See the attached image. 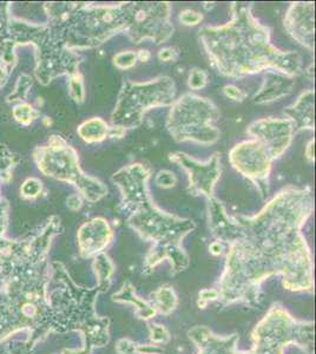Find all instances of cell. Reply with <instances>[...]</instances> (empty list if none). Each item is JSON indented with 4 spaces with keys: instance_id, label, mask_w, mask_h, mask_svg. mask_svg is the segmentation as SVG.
Wrapping results in <instances>:
<instances>
[{
    "instance_id": "1",
    "label": "cell",
    "mask_w": 316,
    "mask_h": 354,
    "mask_svg": "<svg viewBox=\"0 0 316 354\" xmlns=\"http://www.w3.org/2000/svg\"><path fill=\"white\" fill-rule=\"evenodd\" d=\"M314 212L309 187L280 190L254 216H236L240 223L229 243L225 266L212 290L221 306L257 307L267 279L281 275L292 292H313V258L302 228Z\"/></svg>"
},
{
    "instance_id": "2",
    "label": "cell",
    "mask_w": 316,
    "mask_h": 354,
    "mask_svg": "<svg viewBox=\"0 0 316 354\" xmlns=\"http://www.w3.org/2000/svg\"><path fill=\"white\" fill-rule=\"evenodd\" d=\"M62 221L51 216L19 240H0V342L28 330L26 342L53 332V307L48 288L53 279L48 252L62 233Z\"/></svg>"
},
{
    "instance_id": "3",
    "label": "cell",
    "mask_w": 316,
    "mask_h": 354,
    "mask_svg": "<svg viewBox=\"0 0 316 354\" xmlns=\"http://www.w3.org/2000/svg\"><path fill=\"white\" fill-rule=\"evenodd\" d=\"M252 5L232 3V18L220 26H203L198 39L212 64L225 77L241 78L275 71L295 77L302 71V58L272 44L270 28L254 17Z\"/></svg>"
},
{
    "instance_id": "4",
    "label": "cell",
    "mask_w": 316,
    "mask_h": 354,
    "mask_svg": "<svg viewBox=\"0 0 316 354\" xmlns=\"http://www.w3.org/2000/svg\"><path fill=\"white\" fill-rule=\"evenodd\" d=\"M150 177L151 170L147 165L132 163L120 168L111 180L120 189V205L127 213L129 227L151 245L145 255L143 273H151L160 262L168 260L171 273L176 275L190 265L182 242L196 228V223L157 207L149 192Z\"/></svg>"
},
{
    "instance_id": "5",
    "label": "cell",
    "mask_w": 316,
    "mask_h": 354,
    "mask_svg": "<svg viewBox=\"0 0 316 354\" xmlns=\"http://www.w3.org/2000/svg\"><path fill=\"white\" fill-rule=\"evenodd\" d=\"M189 338L196 345L197 354H286L297 347L314 354V322L292 318L280 302L274 304L252 333V350L237 348L239 335L222 337L208 327L196 326L189 330Z\"/></svg>"
},
{
    "instance_id": "6",
    "label": "cell",
    "mask_w": 316,
    "mask_h": 354,
    "mask_svg": "<svg viewBox=\"0 0 316 354\" xmlns=\"http://www.w3.org/2000/svg\"><path fill=\"white\" fill-rule=\"evenodd\" d=\"M44 8L51 32L71 51L98 48L128 30V3H46Z\"/></svg>"
},
{
    "instance_id": "7",
    "label": "cell",
    "mask_w": 316,
    "mask_h": 354,
    "mask_svg": "<svg viewBox=\"0 0 316 354\" xmlns=\"http://www.w3.org/2000/svg\"><path fill=\"white\" fill-rule=\"evenodd\" d=\"M10 39L16 45L32 44L36 48L37 80L48 85L60 76H73L80 73L82 56L65 48L51 32L48 24H30L11 18Z\"/></svg>"
},
{
    "instance_id": "8",
    "label": "cell",
    "mask_w": 316,
    "mask_h": 354,
    "mask_svg": "<svg viewBox=\"0 0 316 354\" xmlns=\"http://www.w3.org/2000/svg\"><path fill=\"white\" fill-rule=\"evenodd\" d=\"M33 158L40 173L75 185L86 201L95 203L108 195V187L103 182L82 170L78 153L64 137H50L48 145L37 147Z\"/></svg>"
},
{
    "instance_id": "9",
    "label": "cell",
    "mask_w": 316,
    "mask_h": 354,
    "mask_svg": "<svg viewBox=\"0 0 316 354\" xmlns=\"http://www.w3.org/2000/svg\"><path fill=\"white\" fill-rule=\"evenodd\" d=\"M175 96L176 84L171 77H156L148 82L124 81L110 117V125L127 131L136 129L149 110L171 106Z\"/></svg>"
},
{
    "instance_id": "10",
    "label": "cell",
    "mask_w": 316,
    "mask_h": 354,
    "mask_svg": "<svg viewBox=\"0 0 316 354\" xmlns=\"http://www.w3.org/2000/svg\"><path fill=\"white\" fill-rule=\"evenodd\" d=\"M220 117V110L214 102L194 93H185L172 103L167 129L176 142L214 145L220 140L216 125Z\"/></svg>"
},
{
    "instance_id": "11",
    "label": "cell",
    "mask_w": 316,
    "mask_h": 354,
    "mask_svg": "<svg viewBox=\"0 0 316 354\" xmlns=\"http://www.w3.org/2000/svg\"><path fill=\"white\" fill-rule=\"evenodd\" d=\"M129 26L125 35L133 44L151 41L163 44L174 35L169 3H128Z\"/></svg>"
},
{
    "instance_id": "12",
    "label": "cell",
    "mask_w": 316,
    "mask_h": 354,
    "mask_svg": "<svg viewBox=\"0 0 316 354\" xmlns=\"http://www.w3.org/2000/svg\"><path fill=\"white\" fill-rule=\"evenodd\" d=\"M232 168L257 185L262 196L268 195L269 176L272 160L268 150L257 140H247L235 145L229 153Z\"/></svg>"
},
{
    "instance_id": "13",
    "label": "cell",
    "mask_w": 316,
    "mask_h": 354,
    "mask_svg": "<svg viewBox=\"0 0 316 354\" xmlns=\"http://www.w3.org/2000/svg\"><path fill=\"white\" fill-rule=\"evenodd\" d=\"M169 160L185 170L188 176V190L195 196L212 198L221 176V155L215 153L207 161L201 162L188 153L175 151L169 155Z\"/></svg>"
},
{
    "instance_id": "14",
    "label": "cell",
    "mask_w": 316,
    "mask_h": 354,
    "mask_svg": "<svg viewBox=\"0 0 316 354\" xmlns=\"http://www.w3.org/2000/svg\"><path fill=\"white\" fill-rule=\"evenodd\" d=\"M247 133L263 145L275 161L292 145L295 127L288 118H261L249 125Z\"/></svg>"
},
{
    "instance_id": "15",
    "label": "cell",
    "mask_w": 316,
    "mask_h": 354,
    "mask_svg": "<svg viewBox=\"0 0 316 354\" xmlns=\"http://www.w3.org/2000/svg\"><path fill=\"white\" fill-rule=\"evenodd\" d=\"M315 5L312 1L292 3L284 16V28L294 41L314 51L315 46Z\"/></svg>"
},
{
    "instance_id": "16",
    "label": "cell",
    "mask_w": 316,
    "mask_h": 354,
    "mask_svg": "<svg viewBox=\"0 0 316 354\" xmlns=\"http://www.w3.org/2000/svg\"><path fill=\"white\" fill-rule=\"evenodd\" d=\"M113 230L104 218H95L80 225L77 240L80 257L84 259H93L98 254L104 253L112 240Z\"/></svg>"
},
{
    "instance_id": "17",
    "label": "cell",
    "mask_w": 316,
    "mask_h": 354,
    "mask_svg": "<svg viewBox=\"0 0 316 354\" xmlns=\"http://www.w3.org/2000/svg\"><path fill=\"white\" fill-rule=\"evenodd\" d=\"M208 200L209 228L212 236L222 245L232 243L239 233L240 223L236 216H230L223 203L219 198H212Z\"/></svg>"
},
{
    "instance_id": "18",
    "label": "cell",
    "mask_w": 316,
    "mask_h": 354,
    "mask_svg": "<svg viewBox=\"0 0 316 354\" xmlns=\"http://www.w3.org/2000/svg\"><path fill=\"white\" fill-rule=\"evenodd\" d=\"M263 80V84L261 85L260 90L254 96V102L257 104L279 101L288 96L295 86V78L275 71H267Z\"/></svg>"
},
{
    "instance_id": "19",
    "label": "cell",
    "mask_w": 316,
    "mask_h": 354,
    "mask_svg": "<svg viewBox=\"0 0 316 354\" xmlns=\"http://www.w3.org/2000/svg\"><path fill=\"white\" fill-rule=\"evenodd\" d=\"M314 100L313 90H306L297 97V102L284 110V115L294 123L295 133L315 128L314 122Z\"/></svg>"
},
{
    "instance_id": "20",
    "label": "cell",
    "mask_w": 316,
    "mask_h": 354,
    "mask_svg": "<svg viewBox=\"0 0 316 354\" xmlns=\"http://www.w3.org/2000/svg\"><path fill=\"white\" fill-rule=\"evenodd\" d=\"M18 162V157L8 150L6 145H0V183L11 178V171ZM8 203L0 196V240L4 238L8 225Z\"/></svg>"
},
{
    "instance_id": "21",
    "label": "cell",
    "mask_w": 316,
    "mask_h": 354,
    "mask_svg": "<svg viewBox=\"0 0 316 354\" xmlns=\"http://www.w3.org/2000/svg\"><path fill=\"white\" fill-rule=\"evenodd\" d=\"M112 300L120 302V304L135 305L137 308V317L143 319V320L154 318L157 313L155 307L152 306L151 304H149V302L145 301V300H142V299L137 297L135 288L130 282H125L120 292H117V293L112 295Z\"/></svg>"
},
{
    "instance_id": "22",
    "label": "cell",
    "mask_w": 316,
    "mask_h": 354,
    "mask_svg": "<svg viewBox=\"0 0 316 354\" xmlns=\"http://www.w3.org/2000/svg\"><path fill=\"white\" fill-rule=\"evenodd\" d=\"M77 133L85 143H100L110 136V124L100 117H93L88 121L83 122L78 127Z\"/></svg>"
},
{
    "instance_id": "23",
    "label": "cell",
    "mask_w": 316,
    "mask_h": 354,
    "mask_svg": "<svg viewBox=\"0 0 316 354\" xmlns=\"http://www.w3.org/2000/svg\"><path fill=\"white\" fill-rule=\"evenodd\" d=\"M152 306L155 307L157 313L163 314V315H170L175 310L178 304L177 295L175 290H172L171 286H162L152 294Z\"/></svg>"
},
{
    "instance_id": "24",
    "label": "cell",
    "mask_w": 316,
    "mask_h": 354,
    "mask_svg": "<svg viewBox=\"0 0 316 354\" xmlns=\"http://www.w3.org/2000/svg\"><path fill=\"white\" fill-rule=\"evenodd\" d=\"M16 46L12 39L0 43V65L8 73H11L17 63L16 53H15Z\"/></svg>"
},
{
    "instance_id": "25",
    "label": "cell",
    "mask_w": 316,
    "mask_h": 354,
    "mask_svg": "<svg viewBox=\"0 0 316 354\" xmlns=\"http://www.w3.org/2000/svg\"><path fill=\"white\" fill-rule=\"evenodd\" d=\"M68 96L78 104H82L84 102V78L82 73H77L68 77Z\"/></svg>"
},
{
    "instance_id": "26",
    "label": "cell",
    "mask_w": 316,
    "mask_h": 354,
    "mask_svg": "<svg viewBox=\"0 0 316 354\" xmlns=\"http://www.w3.org/2000/svg\"><path fill=\"white\" fill-rule=\"evenodd\" d=\"M12 113L15 120L21 125H30L39 117V113L33 108L32 105L28 103H20L16 105Z\"/></svg>"
},
{
    "instance_id": "27",
    "label": "cell",
    "mask_w": 316,
    "mask_h": 354,
    "mask_svg": "<svg viewBox=\"0 0 316 354\" xmlns=\"http://www.w3.org/2000/svg\"><path fill=\"white\" fill-rule=\"evenodd\" d=\"M31 86H32V78L28 75H21L17 82L16 88L13 90L12 93L8 97V103L17 101L24 102Z\"/></svg>"
},
{
    "instance_id": "28",
    "label": "cell",
    "mask_w": 316,
    "mask_h": 354,
    "mask_svg": "<svg viewBox=\"0 0 316 354\" xmlns=\"http://www.w3.org/2000/svg\"><path fill=\"white\" fill-rule=\"evenodd\" d=\"M137 61H138V58H137V51H132V50L118 53L112 58V63H113V65H115L117 68H120V70H128V68H131L132 66H135Z\"/></svg>"
},
{
    "instance_id": "29",
    "label": "cell",
    "mask_w": 316,
    "mask_h": 354,
    "mask_svg": "<svg viewBox=\"0 0 316 354\" xmlns=\"http://www.w3.org/2000/svg\"><path fill=\"white\" fill-rule=\"evenodd\" d=\"M116 351L120 354H149L150 346L149 345H138L129 339H120L117 342Z\"/></svg>"
},
{
    "instance_id": "30",
    "label": "cell",
    "mask_w": 316,
    "mask_h": 354,
    "mask_svg": "<svg viewBox=\"0 0 316 354\" xmlns=\"http://www.w3.org/2000/svg\"><path fill=\"white\" fill-rule=\"evenodd\" d=\"M208 84V73L200 68H194L190 70L188 76V86L192 90H201Z\"/></svg>"
},
{
    "instance_id": "31",
    "label": "cell",
    "mask_w": 316,
    "mask_h": 354,
    "mask_svg": "<svg viewBox=\"0 0 316 354\" xmlns=\"http://www.w3.org/2000/svg\"><path fill=\"white\" fill-rule=\"evenodd\" d=\"M8 3H0V43L10 39V21L11 17L8 15Z\"/></svg>"
},
{
    "instance_id": "32",
    "label": "cell",
    "mask_w": 316,
    "mask_h": 354,
    "mask_svg": "<svg viewBox=\"0 0 316 354\" xmlns=\"http://www.w3.org/2000/svg\"><path fill=\"white\" fill-rule=\"evenodd\" d=\"M41 190H43V183L38 178L31 177L23 183L20 188V193L24 198H35L39 196Z\"/></svg>"
},
{
    "instance_id": "33",
    "label": "cell",
    "mask_w": 316,
    "mask_h": 354,
    "mask_svg": "<svg viewBox=\"0 0 316 354\" xmlns=\"http://www.w3.org/2000/svg\"><path fill=\"white\" fill-rule=\"evenodd\" d=\"M155 182L160 188L163 189H170L174 188L177 183V177L171 170H160L155 177Z\"/></svg>"
},
{
    "instance_id": "34",
    "label": "cell",
    "mask_w": 316,
    "mask_h": 354,
    "mask_svg": "<svg viewBox=\"0 0 316 354\" xmlns=\"http://www.w3.org/2000/svg\"><path fill=\"white\" fill-rule=\"evenodd\" d=\"M149 330H150V340L154 344L160 345V344H165V342H169L170 334H169L167 328L162 326V325H156V324L149 325Z\"/></svg>"
},
{
    "instance_id": "35",
    "label": "cell",
    "mask_w": 316,
    "mask_h": 354,
    "mask_svg": "<svg viewBox=\"0 0 316 354\" xmlns=\"http://www.w3.org/2000/svg\"><path fill=\"white\" fill-rule=\"evenodd\" d=\"M180 23L187 26H196V25L201 24L203 21V15L200 12H197L195 10H183L178 16Z\"/></svg>"
},
{
    "instance_id": "36",
    "label": "cell",
    "mask_w": 316,
    "mask_h": 354,
    "mask_svg": "<svg viewBox=\"0 0 316 354\" xmlns=\"http://www.w3.org/2000/svg\"><path fill=\"white\" fill-rule=\"evenodd\" d=\"M223 93L228 97L229 100L236 102H242L247 97V93H244L240 88L232 84L225 85L223 88Z\"/></svg>"
},
{
    "instance_id": "37",
    "label": "cell",
    "mask_w": 316,
    "mask_h": 354,
    "mask_svg": "<svg viewBox=\"0 0 316 354\" xmlns=\"http://www.w3.org/2000/svg\"><path fill=\"white\" fill-rule=\"evenodd\" d=\"M178 55H180L178 48H174V46H168V48H163L162 50H160V53H158V59H160V62L168 63V62L176 61Z\"/></svg>"
},
{
    "instance_id": "38",
    "label": "cell",
    "mask_w": 316,
    "mask_h": 354,
    "mask_svg": "<svg viewBox=\"0 0 316 354\" xmlns=\"http://www.w3.org/2000/svg\"><path fill=\"white\" fill-rule=\"evenodd\" d=\"M66 205H68V209L73 210V212L80 210L83 207V198L80 196V194H73L66 198Z\"/></svg>"
},
{
    "instance_id": "39",
    "label": "cell",
    "mask_w": 316,
    "mask_h": 354,
    "mask_svg": "<svg viewBox=\"0 0 316 354\" xmlns=\"http://www.w3.org/2000/svg\"><path fill=\"white\" fill-rule=\"evenodd\" d=\"M33 348L35 347L28 345V342H25L23 344H20L19 347H15L11 350H6L5 354H33Z\"/></svg>"
},
{
    "instance_id": "40",
    "label": "cell",
    "mask_w": 316,
    "mask_h": 354,
    "mask_svg": "<svg viewBox=\"0 0 316 354\" xmlns=\"http://www.w3.org/2000/svg\"><path fill=\"white\" fill-rule=\"evenodd\" d=\"M314 145H315V141H314V140H310V141L308 142L307 147H306V150H304L306 158H307L310 163H313L314 160H315V157H314Z\"/></svg>"
},
{
    "instance_id": "41",
    "label": "cell",
    "mask_w": 316,
    "mask_h": 354,
    "mask_svg": "<svg viewBox=\"0 0 316 354\" xmlns=\"http://www.w3.org/2000/svg\"><path fill=\"white\" fill-rule=\"evenodd\" d=\"M209 250H210L212 255H221L222 250H223V245L219 241L212 242L210 247H209Z\"/></svg>"
},
{
    "instance_id": "42",
    "label": "cell",
    "mask_w": 316,
    "mask_h": 354,
    "mask_svg": "<svg viewBox=\"0 0 316 354\" xmlns=\"http://www.w3.org/2000/svg\"><path fill=\"white\" fill-rule=\"evenodd\" d=\"M137 58H138V61L145 63V62L150 61L151 53H149L148 50H140V51H137Z\"/></svg>"
},
{
    "instance_id": "43",
    "label": "cell",
    "mask_w": 316,
    "mask_h": 354,
    "mask_svg": "<svg viewBox=\"0 0 316 354\" xmlns=\"http://www.w3.org/2000/svg\"><path fill=\"white\" fill-rule=\"evenodd\" d=\"M8 76H10V73H8V71H6V70L0 65V88H3L5 83L8 82Z\"/></svg>"
},
{
    "instance_id": "44",
    "label": "cell",
    "mask_w": 316,
    "mask_h": 354,
    "mask_svg": "<svg viewBox=\"0 0 316 354\" xmlns=\"http://www.w3.org/2000/svg\"><path fill=\"white\" fill-rule=\"evenodd\" d=\"M63 354H89V353H88V352H85L84 350H82V348H80V350H76V351L65 350L64 352H63Z\"/></svg>"
},
{
    "instance_id": "45",
    "label": "cell",
    "mask_w": 316,
    "mask_h": 354,
    "mask_svg": "<svg viewBox=\"0 0 316 354\" xmlns=\"http://www.w3.org/2000/svg\"><path fill=\"white\" fill-rule=\"evenodd\" d=\"M306 75H310V76H309L310 80L314 78V63H312V64L309 65V68L306 70Z\"/></svg>"
}]
</instances>
